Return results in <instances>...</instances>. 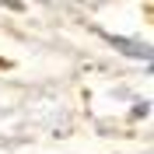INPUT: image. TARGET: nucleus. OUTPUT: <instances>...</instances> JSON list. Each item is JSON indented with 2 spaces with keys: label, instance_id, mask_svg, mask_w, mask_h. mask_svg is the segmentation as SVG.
Here are the masks:
<instances>
[]
</instances>
